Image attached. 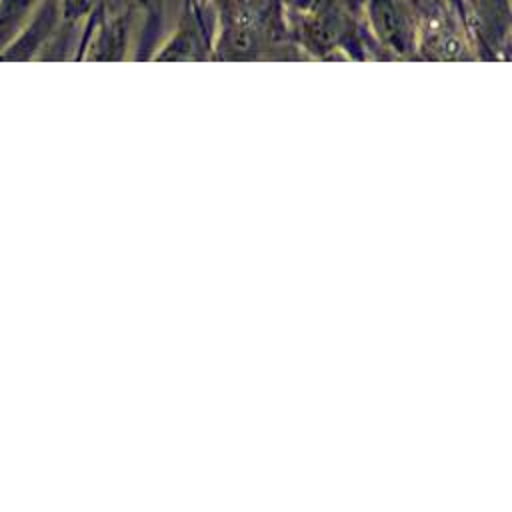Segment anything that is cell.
I'll list each match as a JSON object with an SVG mask.
<instances>
[{
  "label": "cell",
  "instance_id": "6da1fadb",
  "mask_svg": "<svg viewBox=\"0 0 512 512\" xmlns=\"http://www.w3.org/2000/svg\"><path fill=\"white\" fill-rule=\"evenodd\" d=\"M352 0H286L288 30L300 42L328 50L354 34Z\"/></svg>",
  "mask_w": 512,
  "mask_h": 512
},
{
  "label": "cell",
  "instance_id": "7a4b0ae2",
  "mask_svg": "<svg viewBox=\"0 0 512 512\" xmlns=\"http://www.w3.org/2000/svg\"><path fill=\"white\" fill-rule=\"evenodd\" d=\"M368 28L384 46L408 52L418 38V18L408 0H364Z\"/></svg>",
  "mask_w": 512,
  "mask_h": 512
},
{
  "label": "cell",
  "instance_id": "3957f363",
  "mask_svg": "<svg viewBox=\"0 0 512 512\" xmlns=\"http://www.w3.org/2000/svg\"><path fill=\"white\" fill-rule=\"evenodd\" d=\"M106 2H112V0H56V6L66 26L84 30V24L88 22V18Z\"/></svg>",
  "mask_w": 512,
  "mask_h": 512
},
{
  "label": "cell",
  "instance_id": "277c9868",
  "mask_svg": "<svg viewBox=\"0 0 512 512\" xmlns=\"http://www.w3.org/2000/svg\"><path fill=\"white\" fill-rule=\"evenodd\" d=\"M442 4L462 22H468V0H442Z\"/></svg>",
  "mask_w": 512,
  "mask_h": 512
}]
</instances>
